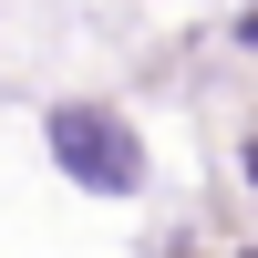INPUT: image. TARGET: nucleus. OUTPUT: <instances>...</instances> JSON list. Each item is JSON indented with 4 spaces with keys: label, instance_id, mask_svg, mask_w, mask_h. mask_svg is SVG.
<instances>
[{
    "label": "nucleus",
    "instance_id": "nucleus-1",
    "mask_svg": "<svg viewBox=\"0 0 258 258\" xmlns=\"http://www.w3.org/2000/svg\"><path fill=\"white\" fill-rule=\"evenodd\" d=\"M62 155H73V165H103V186L135 176V145H124L103 114H62Z\"/></svg>",
    "mask_w": 258,
    "mask_h": 258
}]
</instances>
